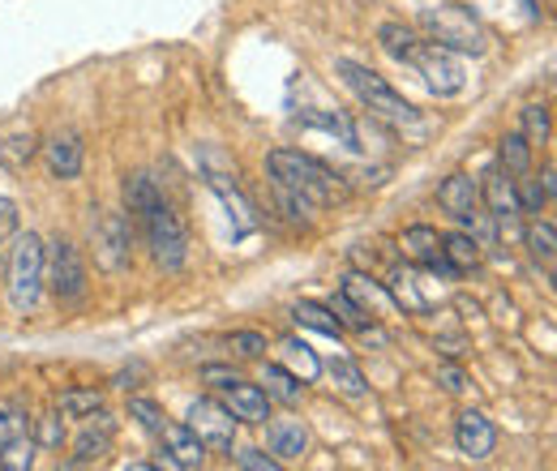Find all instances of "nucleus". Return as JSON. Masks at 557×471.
Here are the masks:
<instances>
[{"label":"nucleus","mask_w":557,"mask_h":471,"mask_svg":"<svg viewBox=\"0 0 557 471\" xmlns=\"http://www.w3.org/2000/svg\"><path fill=\"white\" fill-rule=\"evenodd\" d=\"M125 214L138 219L154 267L168 270V274L185 270V262H189V232H185V219L176 214V206L163 198V189H159L150 176H129V181H125Z\"/></svg>","instance_id":"1"},{"label":"nucleus","mask_w":557,"mask_h":471,"mask_svg":"<svg viewBox=\"0 0 557 471\" xmlns=\"http://www.w3.org/2000/svg\"><path fill=\"white\" fill-rule=\"evenodd\" d=\"M267 172H271L275 185L300 194L313 210L348 202V181H344L339 172H331V168H326L322 159H313V154H300V150H271V154H267Z\"/></svg>","instance_id":"2"},{"label":"nucleus","mask_w":557,"mask_h":471,"mask_svg":"<svg viewBox=\"0 0 557 471\" xmlns=\"http://www.w3.org/2000/svg\"><path fill=\"white\" fill-rule=\"evenodd\" d=\"M335 73L344 77V86H348L351 95L373 112V116H382V121H391V125H417L420 112L382 77V73H373L369 65H360V61H348V57H339L335 61Z\"/></svg>","instance_id":"3"},{"label":"nucleus","mask_w":557,"mask_h":471,"mask_svg":"<svg viewBox=\"0 0 557 471\" xmlns=\"http://www.w3.org/2000/svg\"><path fill=\"white\" fill-rule=\"evenodd\" d=\"M420 26L429 30V44H442L450 52H463V57H485L488 35L485 26L472 17V9H459V4H429L420 9Z\"/></svg>","instance_id":"4"},{"label":"nucleus","mask_w":557,"mask_h":471,"mask_svg":"<svg viewBox=\"0 0 557 471\" xmlns=\"http://www.w3.org/2000/svg\"><path fill=\"white\" fill-rule=\"evenodd\" d=\"M4 283H9L13 313H35V305L44 296V240L35 232L13 240L9 258H4Z\"/></svg>","instance_id":"5"},{"label":"nucleus","mask_w":557,"mask_h":471,"mask_svg":"<svg viewBox=\"0 0 557 471\" xmlns=\"http://www.w3.org/2000/svg\"><path fill=\"white\" fill-rule=\"evenodd\" d=\"M44 287L61 300V305H82L86 292H90V274H86V262L77 253V245L70 240H52L44 245Z\"/></svg>","instance_id":"6"},{"label":"nucleus","mask_w":557,"mask_h":471,"mask_svg":"<svg viewBox=\"0 0 557 471\" xmlns=\"http://www.w3.org/2000/svg\"><path fill=\"white\" fill-rule=\"evenodd\" d=\"M90 249L108 274H125L134 267V219L125 210H103L90 223Z\"/></svg>","instance_id":"7"},{"label":"nucleus","mask_w":557,"mask_h":471,"mask_svg":"<svg viewBox=\"0 0 557 471\" xmlns=\"http://www.w3.org/2000/svg\"><path fill=\"white\" fill-rule=\"evenodd\" d=\"M412 69L424 77V86H429L437 99L459 95V90H463V82H468L459 52H450V48H442V44H429V39L420 44V52L412 57Z\"/></svg>","instance_id":"8"},{"label":"nucleus","mask_w":557,"mask_h":471,"mask_svg":"<svg viewBox=\"0 0 557 471\" xmlns=\"http://www.w3.org/2000/svg\"><path fill=\"white\" fill-rule=\"evenodd\" d=\"M185 424L198 433V442H202L207 450L232 455L240 420H236V416H232L223 404H214V399H194V404H189V420H185Z\"/></svg>","instance_id":"9"},{"label":"nucleus","mask_w":557,"mask_h":471,"mask_svg":"<svg viewBox=\"0 0 557 471\" xmlns=\"http://www.w3.org/2000/svg\"><path fill=\"white\" fill-rule=\"evenodd\" d=\"M399 249H404V258H408L412 267L424 270V274L459 278L455 262L442 253V232H437V227H429V223H417V227H408V232H404V240H399Z\"/></svg>","instance_id":"10"},{"label":"nucleus","mask_w":557,"mask_h":471,"mask_svg":"<svg viewBox=\"0 0 557 471\" xmlns=\"http://www.w3.org/2000/svg\"><path fill=\"white\" fill-rule=\"evenodd\" d=\"M112 442H116V416L112 411H90L86 420H82V429H77V437H73V459L65 468H86V463H99L108 450H112Z\"/></svg>","instance_id":"11"},{"label":"nucleus","mask_w":557,"mask_h":471,"mask_svg":"<svg viewBox=\"0 0 557 471\" xmlns=\"http://www.w3.org/2000/svg\"><path fill=\"white\" fill-rule=\"evenodd\" d=\"M44 150V163H48V176L52 181H77L82 176V163H86V141L77 129H57L52 137L39 141Z\"/></svg>","instance_id":"12"},{"label":"nucleus","mask_w":557,"mask_h":471,"mask_svg":"<svg viewBox=\"0 0 557 471\" xmlns=\"http://www.w3.org/2000/svg\"><path fill=\"white\" fill-rule=\"evenodd\" d=\"M163 459L154 468H176V471H194V468H207V446L198 442V433L189 424H163Z\"/></svg>","instance_id":"13"},{"label":"nucleus","mask_w":557,"mask_h":471,"mask_svg":"<svg viewBox=\"0 0 557 471\" xmlns=\"http://www.w3.org/2000/svg\"><path fill=\"white\" fill-rule=\"evenodd\" d=\"M481 185V202L488 206V214H493V223H497V236L519 219V198H515V176H506L497 163L488 168L485 176L476 181Z\"/></svg>","instance_id":"14"},{"label":"nucleus","mask_w":557,"mask_h":471,"mask_svg":"<svg viewBox=\"0 0 557 471\" xmlns=\"http://www.w3.org/2000/svg\"><path fill=\"white\" fill-rule=\"evenodd\" d=\"M455 446L472 463H485L488 455L497 450V429H493V420H488L485 411H463L455 420Z\"/></svg>","instance_id":"15"},{"label":"nucleus","mask_w":557,"mask_h":471,"mask_svg":"<svg viewBox=\"0 0 557 471\" xmlns=\"http://www.w3.org/2000/svg\"><path fill=\"white\" fill-rule=\"evenodd\" d=\"M219 391H223V407H227L240 424H258V429H262V424L271 420V399H267L262 386L236 377V382H227V386H219Z\"/></svg>","instance_id":"16"},{"label":"nucleus","mask_w":557,"mask_h":471,"mask_svg":"<svg viewBox=\"0 0 557 471\" xmlns=\"http://www.w3.org/2000/svg\"><path fill=\"white\" fill-rule=\"evenodd\" d=\"M437 206L463 223L472 210H481V185H476L468 172H455V176H446V181H442V189H437Z\"/></svg>","instance_id":"17"},{"label":"nucleus","mask_w":557,"mask_h":471,"mask_svg":"<svg viewBox=\"0 0 557 471\" xmlns=\"http://www.w3.org/2000/svg\"><path fill=\"white\" fill-rule=\"evenodd\" d=\"M262 429H267V446L278 463H296L309 450V429L300 420H271Z\"/></svg>","instance_id":"18"},{"label":"nucleus","mask_w":557,"mask_h":471,"mask_svg":"<svg viewBox=\"0 0 557 471\" xmlns=\"http://www.w3.org/2000/svg\"><path fill=\"white\" fill-rule=\"evenodd\" d=\"M258 386L267 391L271 404L296 407L300 399H305V382H300L287 364H262V382H258Z\"/></svg>","instance_id":"19"},{"label":"nucleus","mask_w":557,"mask_h":471,"mask_svg":"<svg viewBox=\"0 0 557 471\" xmlns=\"http://www.w3.org/2000/svg\"><path fill=\"white\" fill-rule=\"evenodd\" d=\"M344 292H348L351 300H356L373 322H377L386 309H395V300H391L386 283H377V278H369V274H348V287H344Z\"/></svg>","instance_id":"20"},{"label":"nucleus","mask_w":557,"mask_h":471,"mask_svg":"<svg viewBox=\"0 0 557 471\" xmlns=\"http://www.w3.org/2000/svg\"><path fill=\"white\" fill-rule=\"evenodd\" d=\"M377 44H382V52L386 57H395L399 65H412V57L420 52V39L412 26H404V22H382L377 26Z\"/></svg>","instance_id":"21"},{"label":"nucleus","mask_w":557,"mask_h":471,"mask_svg":"<svg viewBox=\"0 0 557 471\" xmlns=\"http://www.w3.org/2000/svg\"><path fill=\"white\" fill-rule=\"evenodd\" d=\"M278 351H283V364H287V369H292V373H296L305 386H309V382H318L322 360H318V351H313L305 338H296V335L283 338V343H278Z\"/></svg>","instance_id":"22"},{"label":"nucleus","mask_w":557,"mask_h":471,"mask_svg":"<svg viewBox=\"0 0 557 471\" xmlns=\"http://www.w3.org/2000/svg\"><path fill=\"white\" fill-rule=\"evenodd\" d=\"M35 154H39V137L30 129H17V134H9L0 141V168L4 172H26Z\"/></svg>","instance_id":"23"},{"label":"nucleus","mask_w":557,"mask_h":471,"mask_svg":"<svg viewBox=\"0 0 557 471\" xmlns=\"http://www.w3.org/2000/svg\"><path fill=\"white\" fill-rule=\"evenodd\" d=\"M497 168L506 176H528L532 172V141L523 134H506L497 141Z\"/></svg>","instance_id":"24"},{"label":"nucleus","mask_w":557,"mask_h":471,"mask_svg":"<svg viewBox=\"0 0 557 471\" xmlns=\"http://www.w3.org/2000/svg\"><path fill=\"white\" fill-rule=\"evenodd\" d=\"M292 318L305 326V331H318V335H326V338H339V318L331 313V305H318V300H296L292 305Z\"/></svg>","instance_id":"25"},{"label":"nucleus","mask_w":557,"mask_h":471,"mask_svg":"<svg viewBox=\"0 0 557 471\" xmlns=\"http://www.w3.org/2000/svg\"><path fill=\"white\" fill-rule=\"evenodd\" d=\"M481 240L472 236V232H442V253L455 262V270L463 274V270L481 267Z\"/></svg>","instance_id":"26"},{"label":"nucleus","mask_w":557,"mask_h":471,"mask_svg":"<svg viewBox=\"0 0 557 471\" xmlns=\"http://www.w3.org/2000/svg\"><path fill=\"white\" fill-rule=\"evenodd\" d=\"M99 407H103V391H95V386H70V391L57 395V411L65 420H86Z\"/></svg>","instance_id":"27"},{"label":"nucleus","mask_w":557,"mask_h":471,"mask_svg":"<svg viewBox=\"0 0 557 471\" xmlns=\"http://www.w3.org/2000/svg\"><path fill=\"white\" fill-rule=\"evenodd\" d=\"M300 121L313 125V129H322V134L339 137L348 150H360V134H356V125L348 121V112H305Z\"/></svg>","instance_id":"28"},{"label":"nucleus","mask_w":557,"mask_h":471,"mask_svg":"<svg viewBox=\"0 0 557 471\" xmlns=\"http://www.w3.org/2000/svg\"><path fill=\"white\" fill-rule=\"evenodd\" d=\"M528 253L536 258V262H545V267H554L557 258V227L549 223V219H536L532 227H528Z\"/></svg>","instance_id":"29"},{"label":"nucleus","mask_w":557,"mask_h":471,"mask_svg":"<svg viewBox=\"0 0 557 471\" xmlns=\"http://www.w3.org/2000/svg\"><path fill=\"white\" fill-rule=\"evenodd\" d=\"M322 369H331V377H335L339 395H348V399H364V395H369V382H364V373L351 364L348 356H339V360H331V364H322Z\"/></svg>","instance_id":"30"},{"label":"nucleus","mask_w":557,"mask_h":471,"mask_svg":"<svg viewBox=\"0 0 557 471\" xmlns=\"http://www.w3.org/2000/svg\"><path fill=\"white\" fill-rule=\"evenodd\" d=\"M519 134L528 137L532 146H545L549 134H554V112H549V103H528V108H523V125H519Z\"/></svg>","instance_id":"31"},{"label":"nucleus","mask_w":557,"mask_h":471,"mask_svg":"<svg viewBox=\"0 0 557 471\" xmlns=\"http://www.w3.org/2000/svg\"><path fill=\"white\" fill-rule=\"evenodd\" d=\"M35 450H39V442H35L30 433H22V437H13L9 446H0V468L4 471L35 468Z\"/></svg>","instance_id":"32"},{"label":"nucleus","mask_w":557,"mask_h":471,"mask_svg":"<svg viewBox=\"0 0 557 471\" xmlns=\"http://www.w3.org/2000/svg\"><path fill=\"white\" fill-rule=\"evenodd\" d=\"M30 429V416L17 399H0V446H9L13 437H22Z\"/></svg>","instance_id":"33"},{"label":"nucleus","mask_w":557,"mask_h":471,"mask_svg":"<svg viewBox=\"0 0 557 471\" xmlns=\"http://www.w3.org/2000/svg\"><path fill=\"white\" fill-rule=\"evenodd\" d=\"M129 420H138V429L141 433H150V437H159L163 424H168L163 407L154 404V399H129Z\"/></svg>","instance_id":"34"},{"label":"nucleus","mask_w":557,"mask_h":471,"mask_svg":"<svg viewBox=\"0 0 557 471\" xmlns=\"http://www.w3.org/2000/svg\"><path fill=\"white\" fill-rule=\"evenodd\" d=\"M515 198H519V214H541L545 206L554 202L549 189L541 185V176L536 181H515Z\"/></svg>","instance_id":"35"},{"label":"nucleus","mask_w":557,"mask_h":471,"mask_svg":"<svg viewBox=\"0 0 557 471\" xmlns=\"http://www.w3.org/2000/svg\"><path fill=\"white\" fill-rule=\"evenodd\" d=\"M275 185V181H271ZM275 198H278V206H283V214L292 219V223H300V227H309L313 223V206L305 202L300 194H292V189H283V185H275Z\"/></svg>","instance_id":"36"},{"label":"nucleus","mask_w":557,"mask_h":471,"mask_svg":"<svg viewBox=\"0 0 557 471\" xmlns=\"http://www.w3.org/2000/svg\"><path fill=\"white\" fill-rule=\"evenodd\" d=\"M331 313H339V326H351V331H364V326L373 322V318H369V313H364V309L351 300L348 292H339V296L331 300Z\"/></svg>","instance_id":"37"},{"label":"nucleus","mask_w":557,"mask_h":471,"mask_svg":"<svg viewBox=\"0 0 557 471\" xmlns=\"http://www.w3.org/2000/svg\"><path fill=\"white\" fill-rule=\"evenodd\" d=\"M35 442H39L44 450H57V446L65 442V416H61L57 407L39 416V437H35Z\"/></svg>","instance_id":"38"},{"label":"nucleus","mask_w":557,"mask_h":471,"mask_svg":"<svg viewBox=\"0 0 557 471\" xmlns=\"http://www.w3.org/2000/svg\"><path fill=\"white\" fill-rule=\"evenodd\" d=\"M227 347H232L240 360H262V356H267V335H258V331H236V335L227 338Z\"/></svg>","instance_id":"39"},{"label":"nucleus","mask_w":557,"mask_h":471,"mask_svg":"<svg viewBox=\"0 0 557 471\" xmlns=\"http://www.w3.org/2000/svg\"><path fill=\"white\" fill-rule=\"evenodd\" d=\"M236 463L249 471H278V459L275 455H267V450H240L236 455Z\"/></svg>","instance_id":"40"},{"label":"nucleus","mask_w":557,"mask_h":471,"mask_svg":"<svg viewBox=\"0 0 557 471\" xmlns=\"http://www.w3.org/2000/svg\"><path fill=\"white\" fill-rule=\"evenodd\" d=\"M437 382H442L450 395H463V391H468V377H463V369H455V364H442V369H437Z\"/></svg>","instance_id":"41"},{"label":"nucleus","mask_w":557,"mask_h":471,"mask_svg":"<svg viewBox=\"0 0 557 471\" xmlns=\"http://www.w3.org/2000/svg\"><path fill=\"white\" fill-rule=\"evenodd\" d=\"M13 232H17V206H13V198L0 194V240L13 236Z\"/></svg>","instance_id":"42"},{"label":"nucleus","mask_w":557,"mask_h":471,"mask_svg":"<svg viewBox=\"0 0 557 471\" xmlns=\"http://www.w3.org/2000/svg\"><path fill=\"white\" fill-rule=\"evenodd\" d=\"M240 373L236 369H223V364H207L202 369V382H210V386H227V382H236Z\"/></svg>","instance_id":"43"},{"label":"nucleus","mask_w":557,"mask_h":471,"mask_svg":"<svg viewBox=\"0 0 557 471\" xmlns=\"http://www.w3.org/2000/svg\"><path fill=\"white\" fill-rule=\"evenodd\" d=\"M554 176H557V172H554V163H549V168L541 172V185L549 189V198H557V181H554Z\"/></svg>","instance_id":"44"},{"label":"nucleus","mask_w":557,"mask_h":471,"mask_svg":"<svg viewBox=\"0 0 557 471\" xmlns=\"http://www.w3.org/2000/svg\"><path fill=\"white\" fill-rule=\"evenodd\" d=\"M0 283H4V249H0Z\"/></svg>","instance_id":"45"}]
</instances>
